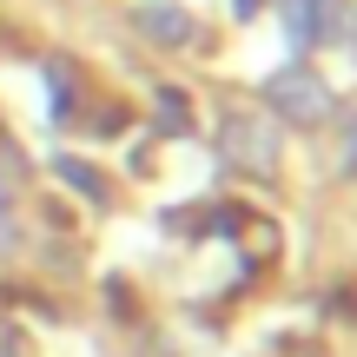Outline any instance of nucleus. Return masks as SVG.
<instances>
[{"instance_id":"1","label":"nucleus","mask_w":357,"mask_h":357,"mask_svg":"<svg viewBox=\"0 0 357 357\" xmlns=\"http://www.w3.org/2000/svg\"><path fill=\"white\" fill-rule=\"evenodd\" d=\"M265 106L291 126H324L331 119V86H324L311 66H284V73L265 79Z\"/></svg>"},{"instance_id":"2","label":"nucleus","mask_w":357,"mask_h":357,"mask_svg":"<svg viewBox=\"0 0 357 357\" xmlns=\"http://www.w3.org/2000/svg\"><path fill=\"white\" fill-rule=\"evenodd\" d=\"M278 7H284V33L298 47H324L344 26V0H278Z\"/></svg>"},{"instance_id":"3","label":"nucleus","mask_w":357,"mask_h":357,"mask_svg":"<svg viewBox=\"0 0 357 357\" xmlns=\"http://www.w3.org/2000/svg\"><path fill=\"white\" fill-rule=\"evenodd\" d=\"M225 153L238 159V166H252V172H271L278 166V132H271L265 119H252V113H231L225 119Z\"/></svg>"},{"instance_id":"4","label":"nucleus","mask_w":357,"mask_h":357,"mask_svg":"<svg viewBox=\"0 0 357 357\" xmlns=\"http://www.w3.org/2000/svg\"><path fill=\"white\" fill-rule=\"evenodd\" d=\"M132 20H139L146 40H159V47H185V40H192V13L178 7V0H146Z\"/></svg>"},{"instance_id":"5","label":"nucleus","mask_w":357,"mask_h":357,"mask_svg":"<svg viewBox=\"0 0 357 357\" xmlns=\"http://www.w3.org/2000/svg\"><path fill=\"white\" fill-rule=\"evenodd\" d=\"M153 113H159V132H192V100H185V93H172V86H159V100H153Z\"/></svg>"},{"instance_id":"6","label":"nucleus","mask_w":357,"mask_h":357,"mask_svg":"<svg viewBox=\"0 0 357 357\" xmlns=\"http://www.w3.org/2000/svg\"><path fill=\"white\" fill-rule=\"evenodd\" d=\"M73 66L66 60H47V100H53V113H66V106H73Z\"/></svg>"},{"instance_id":"7","label":"nucleus","mask_w":357,"mask_h":357,"mask_svg":"<svg viewBox=\"0 0 357 357\" xmlns=\"http://www.w3.org/2000/svg\"><path fill=\"white\" fill-rule=\"evenodd\" d=\"M60 178H66V185H79V192H86V199H106V178L93 172L86 159H73V153L60 159Z\"/></svg>"},{"instance_id":"8","label":"nucleus","mask_w":357,"mask_h":357,"mask_svg":"<svg viewBox=\"0 0 357 357\" xmlns=\"http://www.w3.org/2000/svg\"><path fill=\"white\" fill-rule=\"evenodd\" d=\"M7 212H13V185H7V172H0V245L13 238V225H7Z\"/></svg>"},{"instance_id":"9","label":"nucleus","mask_w":357,"mask_h":357,"mask_svg":"<svg viewBox=\"0 0 357 357\" xmlns=\"http://www.w3.org/2000/svg\"><path fill=\"white\" fill-rule=\"evenodd\" d=\"M252 7H258V0H238V13H252Z\"/></svg>"},{"instance_id":"10","label":"nucleus","mask_w":357,"mask_h":357,"mask_svg":"<svg viewBox=\"0 0 357 357\" xmlns=\"http://www.w3.org/2000/svg\"><path fill=\"white\" fill-rule=\"evenodd\" d=\"M351 33H357V0H351Z\"/></svg>"}]
</instances>
